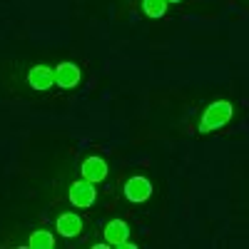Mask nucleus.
<instances>
[{
  "label": "nucleus",
  "instance_id": "1",
  "mask_svg": "<svg viewBox=\"0 0 249 249\" xmlns=\"http://www.w3.org/2000/svg\"><path fill=\"white\" fill-rule=\"evenodd\" d=\"M234 117V107H232V102H227V100H217L212 102V105H207L204 112H202V120H199V132L207 135V132H214L219 127H224L227 122H232Z\"/></svg>",
  "mask_w": 249,
  "mask_h": 249
},
{
  "label": "nucleus",
  "instance_id": "2",
  "mask_svg": "<svg viewBox=\"0 0 249 249\" xmlns=\"http://www.w3.org/2000/svg\"><path fill=\"white\" fill-rule=\"evenodd\" d=\"M70 204L72 207H80V210H88V207L95 204L97 199V190H95V184L88 182V179H77L70 184V195H68Z\"/></svg>",
  "mask_w": 249,
  "mask_h": 249
},
{
  "label": "nucleus",
  "instance_id": "3",
  "mask_svg": "<svg viewBox=\"0 0 249 249\" xmlns=\"http://www.w3.org/2000/svg\"><path fill=\"white\" fill-rule=\"evenodd\" d=\"M152 195V182L144 177V175H135L124 182V199L132 202V204H142L147 202Z\"/></svg>",
  "mask_w": 249,
  "mask_h": 249
},
{
  "label": "nucleus",
  "instance_id": "4",
  "mask_svg": "<svg viewBox=\"0 0 249 249\" xmlns=\"http://www.w3.org/2000/svg\"><path fill=\"white\" fill-rule=\"evenodd\" d=\"M107 172H110V167H107L105 157H100V155H90L85 162L80 164V175H82V179H88V182H92V184L105 182Z\"/></svg>",
  "mask_w": 249,
  "mask_h": 249
},
{
  "label": "nucleus",
  "instance_id": "5",
  "mask_svg": "<svg viewBox=\"0 0 249 249\" xmlns=\"http://www.w3.org/2000/svg\"><path fill=\"white\" fill-rule=\"evenodd\" d=\"M130 234H132V230H130V224L124 222V219H110L105 224V242L110 247L122 249L124 244L130 242Z\"/></svg>",
  "mask_w": 249,
  "mask_h": 249
},
{
  "label": "nucleus",
  "instance_id": "6",
  "mask_svg": "<svg viewBox=\"0 0 249 249\" xmlns=\"http://www.w3.org/2000/svg\"><path fill=\"white\" fill-rule=\"evenodd\" d=\"M82 80V70L75 65V62H60L55 68V85H60L62 90H72L80 85Z\"/></svg>",
  "mask_w": 249,
  "mask_h": 249
},
{
  "label": "nucleus",
  "instance_id": "7",
  "mask_svg": "<svg viewBox=\"0 0 249 249\" xmlns=\"http://www.w3.org/2000/svg\"><path fill=\"white\" fill-rule=\"evenodd\" d=\"M28 85L37 92H45L55 85V68H48V65H35L30 68L28 72Z\"/></svg>",
  "mask_w": 249,
  "mask_h": 249
},
{
  "label": "nucleus",
  "instance_id": "8",
  "mask_svg": "<svg viewBox=\"0 0 249 249\" xmlns=\"http://www.w3.org/2000/svg\"><path fill=\"white\" fill-rule=\"evenodd\" d=\"M55 230L65 239H72V237H77L82 232V217L75 214V212H62L57 217V222H55Z\"/></svg>",
  "mask_w": 249,
  "mask_h": 249
},
{
  "label": "nucleus",
  "instance_id": "9",
  "mask_svg": "<svg viewBox=\"0 0 249 249\" xmlns=\"http://www.w3.org/2000/svg\"><path fill=\"white\" fill-rule=\"evenodd\" d=\"M28 247L30 249H53L55 247V237L48 232V230H35L28 239Z\"/></svg>",
  "mask_w": 249,
  "mask_h": 249
},
{
  "label": "nucleus",
  "instance_id": "10",
  "mask_svg": "<svg viewBox=\"0 0 249 249\" xmlns=\"http://www.w3.org/2000/svg\"><path fill=\"white\" fill-rule=\"evenodd\" d=\"M167 0H142V13L147 18H162L167 15Z\"/></svg>",
  "mask_w": 249,
  "mask_h": 249
},
{
  "label": "nucleus",
  "instance_id": "11",
  "mask_svg": "<svg viewBox=\"0 0 249 249\" xmlns=\"http://www.w3.org/2000/svg\"><path fill=\"white\" fill-rule=\"evenodd\" d=\"M167 3H182V0H167Z\"/></svg>",
  "mask_w": 249,
  "mask_h": 249
}]
</instances>
